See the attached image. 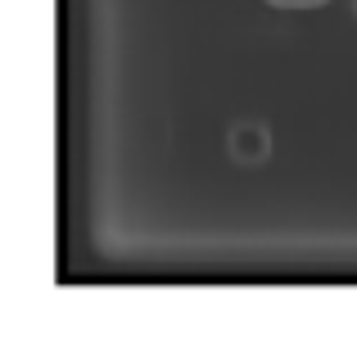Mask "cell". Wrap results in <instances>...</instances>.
Returning a JSON list of instances; mask_svg holds the SVG:
<instances>
[{"label": "cell", "mask_w": 357, "mask_h": 339, "mask_svg": "<svg viewBox=\"0 0 357 339\" xmlns=\"http://www.w3.org/2000/svg\"><path fill=\"white\" fill-rule=\"evenodd\" d=\"M227 154L240 167H262L271 158V127L262 118H244L227 131Z\"/></svg>", "instance_id": "obj_1"}, {"label": "cell", "mask_w": 357, "mask_h": 339, "mask_svg": "<svg viewBox=\"0 0 357 339\" xmlns=\"http://www.w3.org/2000/svg\"><path fill=\"white\" fill-rule=\"evenodd\" d=\"M267 5H276V9H317V5H326V0H267Z\"/></svg>", "instance_id": "obj_2"}, {"label": "cell", "mask_w": 357, "mask_h": 339, "mask_svg": "<svg viewBox=\"0 0 357 339\" xmlns=\"http://www.w3.org/2000/svg\"><path fill=\"white\" fill-rule=\"evenodd\" d=\"M349 5H353V18H357V0H349Z\"/></svg>", "instance_id": "obj_3"}]
</instances>
